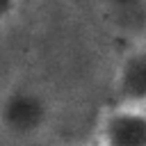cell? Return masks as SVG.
I'll use <instances>...</instances> for the list:
<instances>
[{"instance_id": "cell-1", "label": "cell", "mask_w": 146, "mask_h": 146, "mask_svg": "<svg viewBox=\"0 0 146 146\" xmlns=\"http://www.w3.org/2000/svg\"><path fill=\"white\" fill-rule=\"evenodd\" d=\"M48 119L46 100L30 89L9 91L0 103V123L14 137H32L36 135Z\"/></svg>"}, {"instance_id": "cell-2", "label": "cell", "mask_w": 146, "mask_h": 146, "mask_svg": "<svg viewBox=\"0 0 146 146\" xmlns=\"http://www.w3.org/2000/svg\"><path fill=\"white\" fill-rule=\"evenodd\" d=\"M98 139L103 146H146V107H112L100 121Z\"/></svg>"}, {"instance_id": "cell-3", "label": "cell", "mask_w": 146, "mask_h": 146, "mask_svg": "<svg viewBox=\"0 0 146 146\" xmlns=\"http://www.w3.org/2000/svg\"><path fill=\"white\" fill-rule=\"evenodd\" d=\"M114 91L119 105L146 107V46L132 48L121 59Z\"/></svg>"}, {"instance_id": "cell-4", "label": "cell", "mask_w": 146, "mask_h": 146, "mask_svg": "<svg viewBox=\"0 0 146 146\" xmlns=\"http://www.w3.org/2000/svg\"><path fill=\"white\" fill-rule=\"evenodd\" d=\"M112 11L125 21V25L130 23H139L146 16V0H107Z\"/></svg>"}, {"instance_id": "cell-5", "label": "cell", "mask_w": 146, "mask_h": 146, "mask_svg": "<svg viewBox=\"0 0 146 146\" xmlns=\"http://www.w3.org/2000/svg\"><path fill=\"white\" fill-rule=\"evenodd\" d=\"M16 5H18V0H0V23L16 9Z\"/></svg>"}, {"instance_id": "cell-6", "label": "cell", "mask_w": 146, "mask_h": 146, "mask_svg": "<svg viewBox=\"0 0 146 146\" xmlns=\"http://www.w3.org/2000/svg\"><path fill=\"white\" fill-rule=\"evenodd\" d=\"M82 146H103V144H100V139H94V141H87V144H82Z\"/></svg>"}]
</instances>
